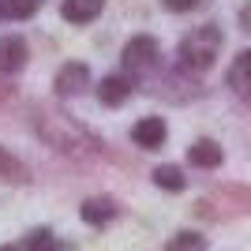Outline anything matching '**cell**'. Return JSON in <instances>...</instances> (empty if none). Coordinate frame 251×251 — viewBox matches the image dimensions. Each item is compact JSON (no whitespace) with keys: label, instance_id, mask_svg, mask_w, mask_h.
Listing matches in <instances>:
<instances>
[{"label":"cell","instance_id":"30bf717a","mask_svg":"<svg viewBox=\"0 0 251 251\" xmlns=\"http://www.w3.org/2000/svg\"><path fill=\"white\" fill-rule=\"evenodd\" d=\"M154 184L165 191H184V173L176 165H161V169H154Z\"/></svg>","mask_w":251,"mask_h":251},{"label":"cell","instance_id":"8992f818","mask_svg":"<svg viewBox=\"0 0 251 251\" xmlns=\"http://www.w3.org/2000/svg\"><path fill=\"white\" fill-rule=\"evenodd\" d=\"M127 98H131V79H124V75H109V79H101L98 83V101L101 105H124Z\"/></svg>","mask_w":251,"mask_h":251},{"label":"cell","instance_id":"277c9868","mask_svg":"<svg viewBox=\"0 0 251 251\" xmlns=\"http://www.w3.org/2000/svg\"><path fill=\"white\" fill-rule=\"evenodd\" d=\"M86 83H90V72H86V64H64L60 72H56V94H60V98L79 94Z\"/></svg>","mask_w":251,"mask_h":251},{"label":"cell","instance_id":"3957f363","mask_svg":"<svg viewBox=\"0 0 251 251\" xmlns=\"http://www.w3.org/2000/svg\"><path fill=\"white\" fill-rule=\"evenodd\" d=\"M165 135H169V127H165L161 116H143V120L131 127V139H135L143 150H157L161 143H165Z\"/></svg>","mask_w":251,"mask_h":251},{"label":"cell","instance_id":"6da1fadb","mask_svg":"<svg viewBox=\"0 0 251 251\" xmlns=\"http://www.w3.org/2000/svg\"><path fill=\"white\" fill-rule=\"evenodd\" d=\"M221 52V30L218 26H195V30L180 42V60L191 72H206Z\"/></svg>","mask_w":251,"mask_h":251},{"label":"cell","instance_id":"e0dca14e","mask_svg":"<svg viewBox=\"0 0 251 251\" xmlns=\"http://www.w3.org/2000/svg\"><path fill=\"white\" fill-rule=\"evenodd\" d=\"M0 19H4V0H0Z\"/></svg>","mask_w":251,"mask_h":251},{"label":"cell","instance_id":"9c48e42d","mask_svg":"<svg viewBox=\"0 0 251 251\" xmlns=\"http://www.w3.org/2000/svg\"><path fill=\"white\" fill-rule=\"evenodd\" d=\"M113 214H116V206L109 199H86L83 202V221L86 225H105Z\"/></svg>","mask_w":251,"mask_h":251},{"label":"cell","instance_id":"ba28073f","mask_svg":"<svg viewBox=\"0 0 251 251\" xmlns=\"http://www.w3.org/2000/svg\"><path fill=\"white\" fill-rule=\"evenodd\" d=\"M105 8V0H64V19H72V23H90L98 15V11Z\"/></svg>","mask_w":251,"mask_h":251},{"label":"cell","instance_id":"9a60e30c","mask_svg":"<svg viewBox=\"0 0 251 251\" xmlns=\"http://www.w3.org/2000/svg\"><path fill=\"white\" fill-rule=\"evenodd\" d=\"M0 176L4 180H23V165L15 161V157H8L4 150H0Z\"/></svg>","mask_w":251,"mask_h":251},{"label":"cell","instance_id":"4fadbf2b","mask_svg":"<svg viewBox=\"0 0 251 251\" xmlns=\"http://www.w3.org/2000/svg\"><path fill=\"white\" fill-rule=\"evenodd\" d=\"M38 8H42V0H4V15L11 19H30Z\"/></svg>","mask_w":251,"mask_h":251},{"label":"cell","instance_id":"7c38bea8","mask_svg":"<svg viewBox=\"0 0 251 251\" xmlns=\"http://www.w3.org/2000/svg\"><path fill=\"white\" fill-rule=\"evenodd\" d=\"M30 251H75L72 244H64V240H56L49 229H42V232H34L30 236Z\"/></svg>","mask_w":251,"mask_h":251},{"label":"cell","instance_id":"7a4b0ae2","mask_svg":"<svg viewBox=\"0 0 251 251\" xmlns=\"http://www.w3.org/2000/svg\"><path fill=\"white\" fill-rule=\"evenodd\" d=\"M157 56H161V49H157V42H154V38H147V34H139V38H131V42L124 45V68L131 75L154 72Z\"/></svg>","mask_w":251,"mask_h":251},{"label":"cell","instance_id":"ac0fdd59","mask_svg":"<svg viewBox=\"0 0 251 251\" xmlns=\"http://www.w3.org/2000/svg\"><path fill=\"white\" fill-rule=\"evenodd\" d=\"M0 251H15V248H0Z\"/></svg>","mask_w":251,"mask_h":251},{"label":"cell","instance_id":"8fae6325","mask_svg":"<svg viewBox=\"0 0 251 251\" xmlns=\"http://www.w3.org/2000/svg\"><path fill=\"white\" fill-rule=\"evenodd\" d=\"M248 68H251V52H240L236 64H232V72H229V83L236 94H248Z\"/></svg>","mask_w":251,"mask_h":251},{"label":"cell","instance_id":"5bb4252c","mask_svg":"<svg viewBox=\"0 0 251 251\" xmlns=\"http://www.w3.org/2000/svg\"><path fill=\"white\" fill-rule=\"evenodd\" d=\"M206 240H202L199 232H176L173 240H169V251H202Z\"/></svg>","mask_w":251,"mask_h":251},{"label":"cell","instance_id":"2e32d148","mask_svg":"<svg viewBox=\"0 0 251 251\" xmlns=\"http://www.w3.org/2000/svg\"><path fill=\"white\" fill-rule=\"evenodd\" d=\"M202 0H165V8H173V11H191V8H199Z\"/></svg>","mask_w":251,"mask_h":251},{"label":"cell","instance_id":"52a82bcc","mask_svg":"<svg viewBox=\"0 0 251 251\" xmlns=\"http://www.w3.org/2000/svg\"><path fill=\"white\" fill-rule=\"evenodd\" d=\"M188 157H191V165H199V169H214V165H221V147L210 143V139H199V143L188 147Z\"/></svg>","mask_w":251,"mask_h":251},{"label":"cell","instance_id":"5b68a950","mask_svg":"<svg viewBox=\"0 0 251 251\" xmlns=\"http://www.w3.org/2000/svg\"><path fill=\"white\" fill-rule=\"evenodd\" d=\"M26 64V42L19 34H4L0 38V72H19Z\"/></svg>","mask_w":251,"mask_h":251}]
</instances>
